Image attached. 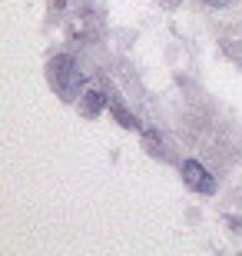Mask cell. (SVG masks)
Wrapping results in <instances>:
<instances>
[{
    "mask_svg": "<svg viewBox=\"0 0 242 256\" xmlns=\"http://www.w3.org/2000/svg\"><path fill=\"white\" fill-rule=\"evenodd\" d=\"M47 80L53 86V94L60 100H76L83 90V70L76 66V60L70 54H56L47 64Z\"/></svg>",
    "mask_w": 242,
    "mask_h": 256,
    "instance_id": "1",
    "label": "cell"
},
{
    "mask_svg": "<svg viewBox=\"0 0 242 256\" xmlns=\"http://www.w3.org/2000/svg\"><path fill=\"white\" fill-rule=\"evenodd\" d=\"M183 183H186L193 193H199V196H213V193L219 190L216 180H213V173L196 160H183Z\"/></svg>",
    "mask_w": 242,
    "mask_h": 256,
    "instance_id": "2",
    "label": "cell"
},
{
    "mask_svg": "<svg viewBox=\"0 0 242 256\" xmlns=\"http://www.w3.org/2000/svg\"><path fill=\"white\" fill-rule=\"evenodd\" d=\"M106 104H110V114L116 116V124H120L123 130H140V120H136V116H133L130 110L123 106V100H120L116 94H110V96H106Z\"/></svg>",
    "mask_w": 242,
    "mask_h": 256,
    "instance_id": "3",
    "label": "cell"
},
{
    "mask_svg": "<svg viewBox=\"0 0 242 256\" xmlns=\"http://www.w3.org/2000/svg\"><path fill=\"white\" fill-rule=\"evenodd\" d=\"M103 104H106V96H103L100 90H86V94H80V114H83L86 120H93V116H100Z\"/></svg>",
    "mask_w": 242,
    "mask_h": 256,
    "instance_id": "4",
    "label": "cell"
},
{
    "mask_svg": "<svg viewBox=\"0 0 242 256\" xmlns=\"http://www.w3.org/2000/svg\"><path fill=\"white\" fill-rule=\"evenodd\" d=\"M70 30L80 34V37H93L96 30H100V14H76L70 20Z\"/></svg>",
    "mask_w": 242,
    "mask_h": 256,
    "instance_id": "5",
    "label": "cell"
},
{
    "mask_svg": "<svg viewBox=\"0 0 242 256\" xmlns=\"http://www.w3.org/2000/svg\"><path fill=\"white\" fill-rule=\"evenodd\" d=\"M143 146H146V153H149V156H156V160H173V153L166 150V140H163L156 130L143 133Z\"/></svg>",
    "mask_w": 242,
    "mask_h": 256,
    "instance_id": "6",
    "label": "cell"
},
{
    "mask_svg": "<svg viewBox=\"0 0 242 256\" xmlns=\"http://www.w3.org/2000/svg\"><path fill=\"white\" fill-rule=\"evenodd\" d=\"M223 54L233 60V64H239V70H242V40L226 37V40H223Z\"/></svg>",
    "mask_w": 242,
    "mask_h": 256,
    "instance_id": "7",
    "label": "cell"
},
{
    "mask_svg": "<svg viewBox=\"0 0 242 256\" xmlns=\"http://www.w3.org/2000/svg\"><path fill=\"white\" fill-rule=\"evenodd\" d=\"M199 4H206V7H213V10H223V7H229L233 0H199Z\"/></svg>",
    "mask_w": 242,
    "mask_h": 256,
    "instance_id": "8",
    "label": "cell"
},
{
    "mask_svg": "<svg viewBox=\"0 0 242 256\" xmlns=\"http://www.w3.org/2000/svg\"><path fill=\"white\" fill-rule=\"evenodd\" d=\"M163 4H166V7H176V4H179V0H163Z\"/></svg>",
    "mask_w": 242,
    "mask_h": 256,
    "instance_id": "9",
    "label": "cell"
},
{
    "mask_svg": "<svg viewBox=\"0 0 242 256\" xmlns=\"http://www.w3.org/2000/svg\"><path fill=\"white\" fill-rule=\"evenodd\" d=\"M53 4H56V7H60V10H63V7H66V0H53Z\"/></svg>",
    "mask_w": 242,
    "mask_h": 256,
    "instance_id": "10",
    "label": "cell"
}]
</instances>
